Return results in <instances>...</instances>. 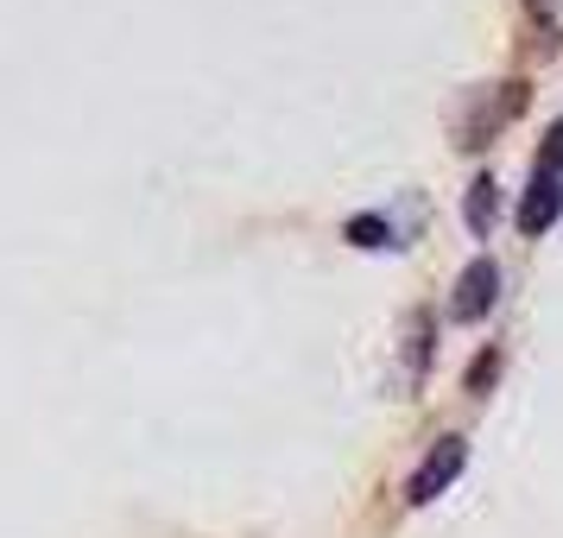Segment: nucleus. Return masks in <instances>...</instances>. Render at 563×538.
Returning a JSON list of instances; mask_svg holds the SVG:
<instances>
[{
	"label": "nucleus",
	"mask_w": 563,
	"mask_h": 538,
	"mask_svg": "<svg viewBox=\"0 0 563 538\" xmlns=\"http://www.w3.org/2000/svg\"><path fill=\"white\" fill-rule=\"evenodd\" d=\"M558 209H563V121H558V133H551V146L538 153L532 184H526V204H519V234H544L551 222H558Z\"/></svg>",
	"instance_id": "nucleus-1"
},
{
	"label": "nucleus",
	"mask_w": 563,
	"mask_h": 538,
	"mask_svg": "<svg viewBox=\"0 0 563 538\" xmlns=\"http://www.w3.org/2000/svg\"><path fill=\"white\" fill-rule=\"evenodd\" d=\"M462 462H468V443H462V437H437V450L418 462V475L406 482V501L411 507H431L437 494L462 475Z\"/></svg>",
	"instance_id": "nucleus-2"
},
{
	"label": "nucleus",
	"mask_w": 563,
	"mask_h": 538,
	"mask_svg": "<svg viewBox=\"0 0 563 538\" xmlns=\"http://www.w3.org/2000/svg\"><path fill=\"white\" fill-rule=\"evenodd\" d=\"M494 298H500V266L494 260H468L456 279V298H450V317L456 323H482L487 310H494Z\"/></svg>",
	"instance_id": "nucleus-3"
},
{
	"label": "nucleus",
	"mask_w": 563,
	"mask_h": 538,
	"mask_svg": "<svg viewBox=\"0 0 563 538\" xmlns=\"http://www.w3.org/2000/svg\"><path fill=\"white\" fill-rule=\"evenodd\" d=\"M487 222H494V178H475L468 184V229L487 234Z\"/></svg>",
	"instance_id": "nucleus-4"
},
{
	"label": "nucleus",
	"mask_w": 563,
	"mask_h": 538,
	"mask_svg": "<svg viewBox=\"0 0 563 538\" xmlns=\"http://www.w3.org/2000/svg\"><path fill=\"white\" fill-rule=\"evenodd\" d=\"M349 241H355V248H393V229H386L380 216H355V222H349Z\"/></svg>",
	"instance_id": "nucleus-5"
}]
</instances>
